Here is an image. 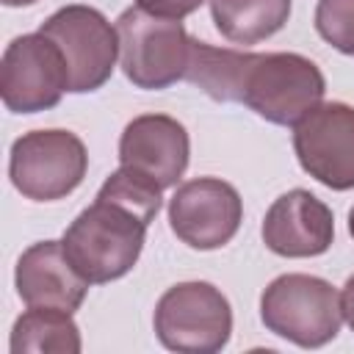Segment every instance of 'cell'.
<instances>
[{
	"label": "cell",
	"instance_id": "6da1fadb",
	"mask_svg": "<svg viewBox=\"0 0 354 354\" xmlns=\"http://www.w3.org/2000/svg\"><path fill=\"white\" fill-rule=\"evenodd\" d=\"M149 221L127 205L102 194L77 213L61 243L69 263L88 285H102L124 277L141 257Z\"/></svg>",
	"mask_w": 354,
	"mask_h": 354
},
{
	"label": "cell",
	"instance_id": "7a4b0ae2",
	"mask_svg": "<svg viewBox=\"0 0 354 354\" xmlns=\"http://www.w3.org/2000/svg\"><path fill=\"white\" fill-rule=\"evenodd\" d=\"M326 80L315 61L299 53H252L241 102L260 119L293 127L324 102Z\"/></svg>",
	"mask_w": 354,
	"mask_h": 354
},
{
	"label": "cell",
	"instance_id": "3957f363",
	"mask_svg": "<svg viewBox=\"0 0 354 354\" xmlns=\"http://www.w3.org/2000/svg\"><path fill=\"white\" fill-rule=\"evenodd\" d=\"M260 318L277 337L301 348H321L340 332V293L321 277L282 274L263 290Z\"/></svg>",
	"mask_w": 354,
	"mask_h": 354
},
{
	"label": "cell",
	"instance_id": "277c9868",
	"mask_svg": "<svg viewBox=\"0 0 354 354\" xmlns=\"http://www.w3.org/2000/svg\"><path fill=\"white\" fill-rule=\"evenodd\" d=\"M119 64L136 88L160 91L185 77L191 36L180 19L155 17L130 6L116 19Z\"/></svg>",
	"mask_w": 354,
	"mask_h": 354
},
{
	"label": "cell",
	"instance_id": "5b68a950",
	"mask_svg": "<svg viewBox=\"0 0 354 354\" xmlns=\"http://www.w3.org/2000/svg\"><path fill=\"white\" fill-rule=\"evenodd\" d=\"M152 324L158 340L169 351L216 354L230 343L232 307L210 282H180L158 299Z\"/></svg>",
	"mask_w": 354,
	"mask_h": 354
},
{
	"label": "cell",
	"instance_id": "8992f818",
	"mask_svg": "<svg viewBox=\"0 0 354 354\" xmlns=\"http://www.w3.org/2000/svg\"><path fill=\"white\" fill-rule=\"evenodd\" d=\"M86 144L69 130H30L11 144V185L33 202L69 196L86 177Z\"/></svg>",
	"mask_w": 354,
	"mask_h": 354
},
{
	"label": "cell",
	"instance_id": "52a82bcc",
	"mask_svg": "<svg viewBox=\"0 0 354 354\" xmlns=\"http://www.w3.org/2000/svg\"><path fill=\"white\" fill-rule=\"evenodd\" d=\"M39 30L61 47L69 66L72 94L97 91L111 80L119 58V33L102 11L72 3L50 14Z\"/></svg>",
	"mask_w": 354,
	"mask_h": 354
},
{
	"label": "cell",
	"instance_id": "ba28073f",
	"mask_svg": "<svg viewBox=\"0 0 354 354\" xmlns=\"http://www.w3.org/2000/svg\"><path fill=\"white\" fill-rule=\"evenodd\" d=\"M69 91V66L61 47L44 36L22 33L11 39L0 64V97L11 113L50 111Z\"/></svg>",
	"mask_w": 354,
	"mask_h": 354
},
{
	"label": "cell",
	"instance_id": "9c48e42d",
	"mask_svg": "<svg viewBox=\"0 0 354 354\" xmlns=\"http://www.w3.org/2000/svg\"><path fill=\"white\" fill-rule=\"evenodd\" d=\"M243 221V202L235 185L218 177L185 180L169 199L171 232L191 249L210 252L230 243Z\"/></svg>",
	"mask_w": 354,
	"mask_h": 354
},
{
	"label": "cell",
	"instance_id": "30bf717a",
	"mask_svg": "<svg viewBox=\"0 0 354 354\" xmlns=\"http://www.w3.org/2000/svg\"><path fill=\"white\" fill-rule=\"evenodd\" d=\"M299 166L332 191L354 188V108L321 102L293 124Z\"/></svg>",
	"mask_w": 354,
	"mask_h": 354
},
{
	"label": "cell",
	"instance_id": "8fae6325",
	"mask_svg": "<svg viewBox=\"0 0 354 354\" xmlns=\"http://www.w3.org/2000/svg\"><path fill=\"white\" fill-rule=\"evenodd\" d=\"M188 130L166 113H141L122 130L119 166L152 180L163 191L177 185L188 169Z\"/></svg>",
	"mask_w": 354,
	"mask_h": 354
},
{
	"label": "cell",
	"instance_id": "7c38bea8",
	"mask_svg": "<svg viewBox=\"0 0 354 354\" xmlns=\"http://www.w3.org/2000/svg\"><path fill=\"white\" fill-rule=\"evenodd\" d=\"M260 235L279 257H318L335 241V216L315 194L293 188L271 202Z\"/></svg>",
	"mask_w": 354,
	"mask_h": 354
},
{
	"label": "cell",
	"instance_id": "4fadbf2b",
	"mask_svg": "<svg viewBox=\"0 0 354 354\" xmlns=\"http://www.w3.org/2000/svg\"><path fill=\"white\" fill-rule=\"evenodd\" d=\"M14 285L28 307H58L66 313H75L88 293V282L69 263L61 241L28 246L17 260Z\"/></svg>",
	"mask_w": 354,
	"mask_h": 354
},
{
	"label": "cell",
	"instance_id": "5bb4252c",
	"mask_svg": "<svg viewBox=\"0 0 354 354\" xmlns=\"http://www.w3.org/2000/svg\"><path fill=\"white\" fill-rule=\"evenodd\" d=\"M249 61H252V53L213 47L207 41L191 39L185 80L199 86L216 102H241V86H243Z\"/></svg>",
	"mask_w": 354,
	"mask_h": 354
},
{
	"label": "cell",
	"instance_id": "9a60e30c",
	"mask_svg": "<svg viewBox=\"0 0 354 354\" xmlns=\"http://www.w3.org/2000/svg\"><path fill=\"white\" fill-rule=\"evenodd\" d=\"M11 354H77L83 348L72 313L58 307H28L11 329Z\"/></svg>",
	"mask_w": 354,
	"mask_h": 354
},
{
	"label": "cell",
	"instance_id": "2e32d148",
	"mask_svg": "<svg viewBox=\"0 0 354 354\" xmlns=\"http://www.w3.org/2000/svg\"><path fill=\"white\" fill-rule=\"evenodd\" d=\"M293 0H210V14L232 44H257L285 28Z\"/></svg>",
	"mask_w": 354,
	"mask_h": 354
},
{
	"label": "cell",
	"instance_id": "e0dca14e",
	"mask_svg": "<svg viewBox=\"0 0 354 354\" xmlns=\"http://www.w3.org/2000/svg\"><path fill=\"white\" fill-rule=\"evenodd\" d=\"M315 30L343 55H354V0H318Z\"/></svg>",
	"mask_w": 354,
	"mask_h": 354
},
{
	"label": "cell",
	"instance_id": "ac0fdd59",
	"mask_svg": "<svg viewBox=\"0 0 354 354\" xmlns=\"http://www.w3.org/2000/svg\"><path fill=\"white\" fill-rule=\"evenodd\" d=\"M205 0H136L138 8L155 14V17H166V19H183L188 14H194Z\"/></svg>",
	"mask_w": 354,
	"mask_h": 354
},
{
	"label": "cell",
	"instance_id": "d6986e66",
	"mask_svg": "<svg viewBox=\"0 0 354 354\" xmlns=\"http://www.w3.org/2000/svg\"><path fill=\"white\" fill-rule=\"evenodd\" d=\"M340 313H343V321L348 324V329L354 332V274L346 279V285L340 290Z\"/></svg>",
	"mask_w": 354,
	"mask_h": 354
},
{
	"label": "cell",
	"instance_id": "ffe728a7",
	"mask_svg": "<svg viewBox=\"0 0 354 354\" xmlns=\"http://www.w3.org/2000/svg\"><path fill=\"white\" fill-rule=\"evenodd\" d=\"M3 6H8V8H22V6H33V3H39V0H0Z\"/></svg>",
	"mask_w": 354,
	"mask_h": 354
},
{
	"label": "cell",
	"instance_id": "44dd1931",
	"mask_svg": "<svg viewBox=\"0 0 354 354\" xmlns=\"http://www.w3.org/2000/svg\"><path fill=\"white\" fill-rule=\"evenodd\" d=\"M348 232H351V238H354V207L348 210Z\"/></svg>",
	"mask_w": 354,
	"mask_h": 354
}]
</instances>
